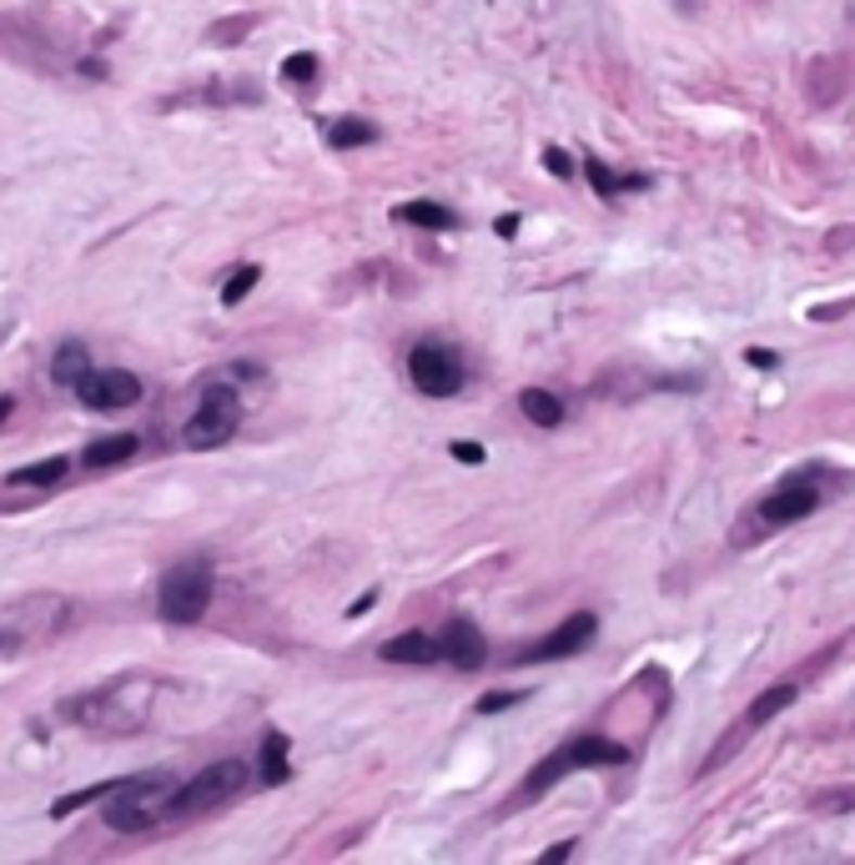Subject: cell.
<instances>
[{"mask_svg": "<svg viewBox=\"0 0 855 865\" xmlns=\"http://www.w3.org/2000/svg\"><path fill=\"white\" fill-rule=\"evenodd\" d=\"M820 509V494H815L811 483H786L780 494H770L760 504V519L770 523V529H786V523H801Z\"/></svg>", "mask_w": 855, "mask_h": 865, "instance_id": "cell-11", "label": "cell"}, {"mask_svg": "<svg viewBox=\"0 0 855 865\" xmlns=\"http://www.w3.org/2000/svg\"><path fill=\"white\" fill-rule=\"evenodd\" d=\"M845 81H851V71H845L841 55H820V61H811V71H805V91H811L815 106H830V101L845 91Z\"/></svg>", "mask_w": 855, "mask_h": 865, "instance_id": "cell-13", "label": "cell"}, {"mask_svg": "<svg viewBox=\"0 0 855 865\" xmlns=\"http://www.w3.org/2000/svg\"><path fill=\"white\" fill-rule=\"evenodd\" d=\"M519 408H524V418H528V423H538V428H559V423H564V403L553 398L549 387H524V393H519Z\"/></svg>", "mask_w": 855, "mask_h": 865, "instance_id": "cell-17", "label": "cell"}, {"mask_svg": "<svg viewBox=\"0 0 855 865\" xmlns=\"http://www.w3.org/2000/svg\"><path fill=\"white\" fill-rule=\"evenodd\" d=\"M212 605V569L207 563H177L162 574V589H156V614L166 624H196Z\"/></svg>", "mask_w": 855, "mask_h": 865, "instance_id": "cell-6", "label": "cell"}, {"mask_svg": "<svg viewBox=\"0 0 855 865\" xmlns=\"http://www.w3.org/2000/svg\"><path fill=\"white\" fill-rule=\"evenodd\" d=\"M111 785H116V780H101V785H91V790H76V796H61V800H55V805H51V815H55V821H66V815H76V811H81V805H91V800H106V796H111Z\"/></svg>", "mask_w": 855, "mask_h": 865, "instance_id": "cell-23", "label": "cell"}, {"mask_svg": "<svg viewBox=\"0 0 855 865\" xmlns=\"http://www.w3.org/2000/svg\"><path fill=\"white\" fill-rule=\"evenodd\" d=\"M137 448H141L137 433H111V438H97L91 448H86L81 463L86 468H116V463H126V458H137Z\"/></svg>", "mask_w": 855, "mask_h": 865, "instance_id": "cell-15", "label": "cell"}, {"mask_svg": "<svg viewBox=\"0 0 855 865\" xmlns=\"http://www.w3.org/2000/svg\"><path fill=\"white\" fill-rule=\"evenodd\" d=\"M156 704V679L152 674H122L101 689H86V695H71L61 700V720L66 725H81L91 735H137L146 729Z\"/></svg>", "mask_w": 855, "mask_h": 865, "instance_id": "cell-1", "label": "cell"}, {"mask_svg": "<svg viewBox=\"0 0 855 865\" xmlns=\"http://www.w3.org/2000/svg\"><path fill=\"white\" fill-rule=\"evenodd\" d=\"M76 398L86 403L91 412H116V408H131L141 403V378L126 368H106V372H86L81 383H76Z\"/></svg>", "mask_w": 855, "mask_h": 865, "instance_id": "cell-10", "label": "cell"}, {"mask_svg": "<svg viewBox=\"0 0 855 865\" xmlns=\"http://www.w3.org/2000/svg\"><path fill=\"white\" fill-rule=\"evenodd\" d=\"M584 171H589V181H594V192H599V196H614V192H620V177H614L604 162L584 156Z\"/></svg>", "mask_w": 855, "mask_h": 865, "instance_id": "cell-27", "label": "cell"}, {"mask_svg": "<svg viewBox=\"0 0 855 865\" xmlns=\"http://www.w3.org/2000/svg\"><path fill=\"white\" fill-rule=\"evenodd\" d=\"M177 796V775L171 769H152V775H131V780L111 785L106 805H101V821L122 836H137L152 821H166V805Z\"/></svg>", "mask_w": 855, "mask_h": 865, "instance_id": "cell-2", "label": "cell"}, {"mask_svg": "<svg viewBox=\"0 0 855 865\" xmlns=\"http://www.w3.org/2000/svg\"><path fill=\"white\" fill-rule=\"evenodd\" d=\"M629 760V750L624 745H614V740H604V735H579V740H569V745H559L544 765H534L528 769V780H524V790L513 796V805H524V800H538L549 785H559L564 775H574V769H599V765H624Z\"/></svg>", "mask_w": 855, "mask_h": 865, "instance_id": "cell-4", "label": "cell"}, {"mask_svg": "<svg viewBox=\"0 0 855 865\" xmlns=\"http://www.w3.org/2000/svg\"><path fill=\"white\" fill-rule=\"evenodd\" d=\"M237 423H242V403H237V393L227 383H207L196 412L187 418V428H181V438H187V448L202 454V448H221V443L237 433Z\"/></svg>", "mask_w": 855, "mask_h": 865, "instance_id": "cell-7", "label": "cell"}, {"mask_svg": "<svg viewBox=\"0 0 855 865\" xmlns=\"http://www.w3.org/2000/svg\"><path fill=\"white\" fill-rule=\"evenodd\" d=\"M393 217L398 221H408V227H433V232H443V227H454V212L448 206H438V202H403V206H393Z\"/></svg>", "mask_w": 855, "mask_h": 865, "instance_id": "cell-20", "label": "cell"}, {"mask_svg": "<svg viewBox=\"0 0 855 865\" xmlns=\"http://www.w3.org/2000/svg\"><path fill=\"white\" fill-rule=\"evenodd\" d=\"M544 166H549L559 181H574V171H579V162H574L564 147H549V152H544Z\"/></svg>", "mask_w": 855, "mask_h": 865, "instance_id": "cell-28", "label": "cell"}, {"mask_svg": "<svg viewBox=\"0 0 855 865\" xmlns=\"http://www.w3.org/2000/svg\"><path fill=\"white\" fill-rule=\"evenodd\" d=\"M242 785H247V765H242V760H217V765H207L202 775H192V780L177 785V796H171L166 815H171V821L207 815V811H217V805H227V800L242 796Z\"/></svg>", "mask_w": 855, "mask_h": 865, "instance_id": "cell-5", "label": "cell"}, {"mask_svg": "<svg viewBox=\"0 0 855 865\" xmlns=\"http://www.w3.org/2000/svg\"><path fill=\"white\" fill-rule=\"evenodd\" d=\"M564 855H574V840H559V845H549V851H544V865L564 861Z\"/></svg>", "mask_w": 855, "mask_h": 865, "instance_id": "cell-35", "label": "cell"}, {"mask_svg": "<svg viewBox=\"0 0 855 865\" xmlns=\"http://www.w3.org/2000/svg\"><path fill=\"white\" fill-rule=\"evenodd\" d=\"M61 624H66V599H55V594H30L21 605L0 609V664L41 649L46 639H55Z\"/></svg>", "mask_w": 855, "mask_h": 865, "instance_id": "cell-3", "label": "cell"}, {"mask_svg": "<svg viewBox=\"0 0 855 865\" xmlns=\"http://www.w3.org/2000/svg\"><path fill=\"white\" fill-rule=\"evenodd\" d=\"M408 378H413V387L427 393V398H454L458 387H463V362L438 343H418L413 353H408Z\"/></svg>", "mask_w": 855, "mask_h": 865, "instance_id": "cell-8", "label": "cell"}, {"mask_svg": "<svg viewBox=\"0 0 855 865\" xmlns=\"http://www.w3.org/2000/svg\"><path fill=\"white\" fill-rule=\"evenodd\" d=\"M594 634H599V614L579 609V614H569L559 629H549L538 645H528L524 654L513 664H544V660H569V654H579V649L594 645Z\"/></svg>", "mask_w": 855, "mask_h": 865, "instance_id": "cell-9", "label": "cell"}, {"mask_svg": "<svg viewBox=\"0 0 855 865\" xmlns=\"http://www.w3.org/2000/svg\"><path fill=\"white\" fill-rule=\"evenodd\" d=\"M443 660H454L458 670H478L483 664V634L473 619H448V629H443Z\"/></svg>", "mask_w": 855, "mask_h": 865, "instance_id": "cell-12", "label": "cell"}, {"mask_svg": "<svg viewBox=\"0 0 855 865\" xmlns=\"http://www.w3.org/2000/svg\"><path fill=\"white\" fill-rule=\"evenodd\" d=\"M830 252H841V247H855V227H841V232H830V242H826Z\"/></svg>", "mask_w": 855, "mask_h": 865, "instance_id": "cell-34", "label": "cell"}, {"mask_svg": "<svg viewBox=\"0 0 855 865\" xmlns=\"http://www.w3.org/2000/svg\"><path fill=\"white\" fill-rule=\"evenodd\" d=\"M745 362H750V368H775L780 357H775L770 347H750V353H745Z\"/></svg>", "mask_w": 855, "mask_h": 865, "instance_id": "cell-33", "label": "cell"}, {"mask_svg": "<svg viewBox=\"0 0 855 865\" xmlns=\"http://www.w3.org/2000/svg\"><path fill=\"white\" fill-rule=\"evenodd\" d=\"M91 372V357H86V347L81 343H66V347H55V357H51V378L61 387H76Z\"/></svg>", "mask_w": 855, "mask_h": 865, "instance_id": "cell-19", "label": "cell"}, {"mask_svg": "<svg viewBox=\"0 0 855 865\" xmlns=\"http://www.w3.org/2000/svg\"><path fill=\"white\" fill-rule=\"evenodd\" d=\"M519 232V212H509V217H498V237H513Z\"/></svg>", "mask_w": 855, "mask_h": 865, "instance_id": "cell-37", "label": "cell"}, {"mask_svg": "<svg viewBox=\"0 0 855 865\" xmlns=\"http://www.w3.org/2000/svg\"><path fill=\"white\" fill-rule=\"evenodd\" d=\"M519 700H528V695H519V689H494V695H483L478 700V714H498V710H513Z\"/></svg>", "mask_w": 855, "mask_h": 865, "instance_id": "cell-29", "label": "cell"}, {"mask_svg": "<svg viewBox=\"0 0 855 865\" xmlns=\"http://www.w3.org/2000/svg\"><path fill=\"white\" fill-rule=\"evenodd\" d=\"M282 81H288V86H312V81H318V55H312V51L288 55V61H282Z\"/></svg>", "mask_w": 855, "mask_h": 865, "instance_id": "cell-24", "label": "cell"}, {"mask_svg": "<svg viewBox=\"0 0 855 865\" xmlns=\"http://www.w3.org/2000/svg\"><path fill=\"white\" fill-rule=\"evenodd\" d=\"M855 307V297H841V303H826V307H811V322H835Z\"/></svg>", "mask_w": 855, "mask_h": 865, "instance_id": "cell-31", "label": "cell"}, {"mask_svg": "<svg viewBox=\"0 0 855 865\" xmlns=\"http://www.w3.org/2000/svg\"><path fill=\"white\" fill-rule=\"evenodd\" d=\"M368 141H378V126L362 122V116H343V122L328 126V147H337V152H347V147H368Z\"/></svg>", "mask_w": 855, "mask_h": 865, "instance_id": "cell-21", "label": "cell"}, {"mask_svg": "<svg viewBox=\"0 0 855 865\" xmlns=\"http://www.w3.org/2000/svg\"><path fill=\"white\" fill-rule=\"evenodd\" d=\"M378 660H387V664H433V660H443V639H427V634L408 629V634H398V639H387V645L378 649Z\"/></svg>", "mask_w": 855, "mask_h": 865, "instance_id": "cell-14", "label": "cell"}, {"mask_svg": "<svg viewBox=\"0 0 855 865\" xmlns=\"http://www.w3.org/2000/svg\"><path fill=\"white\" fill-rule=\"evenodd\" d=\"M252 26H257V15H232V21H217V26L207 30V41L212 46H237Z\"/></svg>", "mask_w": 855, "mask_h": 865, "instance_id": "cell-25", "label": "cell"}, {"mask_svg": "<svg viewBox=\"0 0 855 865\" xmlns=\"http://www.w3.org/2000/svg\"><path fill=\"white\" fill-rule=\"evenodd\" d=\"M263 785H288L292 780V765H288V735L282 729H267L263 735Z\"/></svg>", "mask_w": 855, "mask_h": 865, "instance_id": "cell-18", "label": "cell"}, {"mask_svg": "<svg viewBox=\"0 0 855 865\" xmlns=\"http://www.w3.org/2000/svg\"><path fill=\"white\" fill-rule=\"evenodd\" d=\"M66 473H71V458L55 454V458H41V463H30V468H15L11 488H55Z\"/></svg>", "mask_w": 855, "mask_h": 865, "instance_id": "cell-16", "label": "cell"}, {"mask_svg": "<svg viewBox=\"0 0 855 865\" xmlns=\"http://www.w3.org/2000/svg\"><path fill=\"white\" fill-rule=\"evenodd\" d=\"M815 811H820V815L855 811V790H830V796H820V800H815Z\"/></svg>", "mask_w": 855, "mask_h": 865, "instance_id": "cell-30", "label": "cell"}, {"mask_svg": "<svg viewBox=\"0 0 855 865\" xmlns=\"http://www.w3.org/2000/svg\"><path fill=\"white\" fill-rule=\"evenodd\" d=\"M378 605V594L373 589H368V594H362V599H353V609H347V619H358V614H368V609H373Z\"/></svg>", "mask_w": 855, "mask_h": 865, "instance_id": "cell-36", "label": "cell"}, {"mask_svg": "<svg viewBox=\"0 0 855 865\" xmlns=\"http://www.w3.org/2000/svg\"><path fill=\"white\" fill-rule=\"evenodd\" d=\"M454 458H458V463H483V448H478V443H469V438H463V443H454Z\"/></svg>", "mask_w": 855, "mask_h": 865, "instance_id": "cell-32", "label": "cell"}, {"mask_svg": "<svg viewBox=\"0 0 855 865\" xmlns=\"http://www.w3.org/2000/svg\"><path fill=\"white\" fill-rule=\"evenodd\" d=\"M11 412H15V398H0V423H5Z\"/></svg>", "mask_w": 855, "mask_h": 865, "instance_id": "cell-38", "label": "cell"}, {"mask_svg": "<svg viewBox=\"0 0 855 865\" xmlns=\"http://www.w3.org/2000/svg\"><path fill=\"white\" fill-rule=\"evenodd\" d=\"M257 282H263V267H242V272H232V277H227V288H221V303L237 307L252 288H257Z\"/></svg>", "mask_w": 855, "mask_h": 865, "instance_id": "cell-26", "label": "cell"}, {"mask_svg": "<svg viewBox=\"0 0 855 865\" xmlns=\"http://www.w3.org/2000/svg\"><path fill=\"white\" fill-rule=\"evenodd\" d=\"M790 700H795V685H775V689H765V695H755V704H750V714H745V729H760L765 720H775Z\"/></svg>", "mask_w": 855, "mask_h": 865, "instance_id": "cell-22", "label": "cell"}]
</instances>
